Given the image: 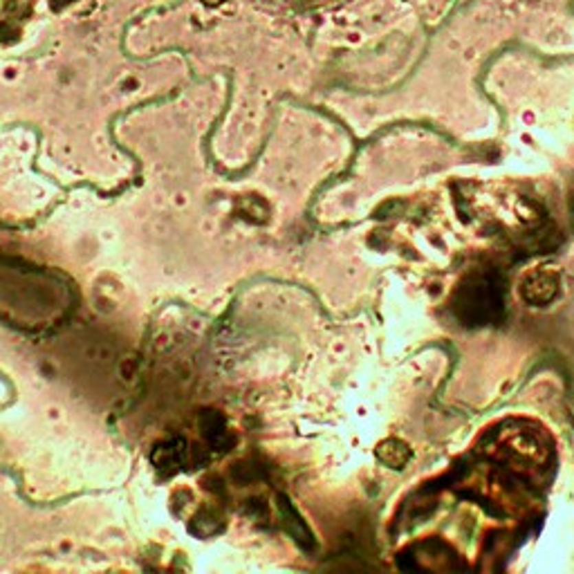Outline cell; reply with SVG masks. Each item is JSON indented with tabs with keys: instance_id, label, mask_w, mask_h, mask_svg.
I'll list each match as a JSON object with an SVG mask.
<instances>
[{
	"instance_id": "cell-1",
	"label": "cell",
	"mask_w": 574,
	"mask_h": 574,
	"mask_svg": "<svg viewBox=\"0 0 574 574\" xmlns=\"http://www.w3.org/2000/svg\"><path fill=\"white\" fill-rule=\"evenodd\" d=\"M209 3H220V0H209Z\"/></svg>"
}]
</instances>
